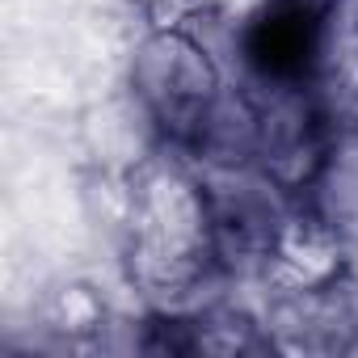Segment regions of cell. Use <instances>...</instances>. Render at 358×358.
<instances>
[{
	"mask_svg": "<svg viewBox=\"0 0 358 358\" xmlns=\"http://www.w3.org/2000/svg\"><path fill=\"white\" fill-rule=\"evenodd\" d=\"M127 203V274L160 299H186L220 266L211 186L173 152H148L131 173Z\"/></svg>",
	"mask_w": 358,
	"mask_h": 358,
	"instance_id": "cell-1",
	"label": "cell"
},
{
	"mask_svg": "<svg viewBox=\"0 0 358 358\" xmlns=\"http://www.w3.org/2000/svg\"><path fill=\"white\" fill-rule=\"evenodd\" d=\"M127 85L156 139L173 152L190 148L199 122L224 93L220 64L194 38V30H148L131 55Z\"/></svg>",
	"mask_w": 358,
	"mask_h": 358,
	"instance_id": "cell-2",
	"label": "cell"
},
{
	"mask_svg": "<svg viewBox=\"0 0 358 358\" xmlns=\"http://www.w3.org/2000/svg\"><path fill=\"white\" fill-rule=\"evenodd\" d=\"M257 114H262L257 173L278 194L299 203L308 194V186L316 182V173L341 131H337L324 97L316 93V85L266 89V97H257Z\"/></svg>",
	"mask_w": 358,
	"mask_h": 358,
	"instance_id": "cell-3",
	"label": "cell"
},
{
	"mask_svg": "<svg viewBox=\"0 0 358 358\" xmlns=\"http://www.w3.org/2000/svg\"><path fill=\"white\" fill-rule=\"evenodd\" d=\"M350 245L354 241L341 228H333L320 211L295 203L282 211L257 270L278 299L329 295L350 278Z\"/></svg>",
	"mask_w": 358,
	"mask_h": 358,
	"instance_id": "cell-4",
	"label": "cell"
},
{
	"mask_svg": "<svg viewBox=\"0 0 358 358\" xmlns=\"http://www.w3.org/2000/svg\"><path fill=\"white\" fill-rule=\"evenodd\" d=\"M324 17L291 5V0H270L241 30L245 68L257 76L262 89L316 85L324 59Z\"/></svg>",
	"mask_w": 358,
	"mask_h": 358,
	"instance_id": "cell-5",
	"label": "cell"
},
{
	"mask_svg": "<svg viewBox=\"0 0 358 358\" xmlns=\"http://www.w3.org/2000/svg\"><path fill=\"white\" fill-rule=\"evenodd\" d=\"M257 135H262L257 97L224 89L220 101L199 122L186 152H190V160H199L215 173H241V169H257Z\"/></svg>",
	"mask_w": 358,
	"mask_h": 358,
	"instance_id": "cell-6",
	"label": "cell"
},
{
	"mask_svg": "<svg viewBox=\"0 0 358 358\" xmlns=\"http://www.w3.org/2000/svg\"><path fill=\"white\" fill-rule=\"evenodd\" d=\"M312 211H320L333 228H341L350 241H358V131H341L329 148L316 182L299 199Z\"/></svg>",
	"mask_w": 358,
	"mask_h": 358,
	"instance_id": "cell-7",
	"label": "cell"
},
{
	"mask_svg": "<svg viewBox=\"0 0 358 358\" xmlns=\"http://www.w3.org/2000/svg\"><path fill=\"white\" fill-rule=\"evenodd\" d=\"M190 341H194V354H224V358L274 350L270 329H262L249 312L228 308V303H211V308L194 312L190 316Z\"/></svg>",
	"mask_w": 358,
	"mask_h": 358,
	"instance_id": "cell-8",
	"label": "cell"
},
{
	"mask_svg": "<svg viewBox=\"0 0 358 358\" xmlns=\"http://www.w3.org/2000/svg\"><path fill=\"white\" fill-rule=\"evenodd\" d=\"M106 320H110V312H106L101 291L80 278L51 287V295L43 299V324L64 341H89L106 329Z\"/></svg>",
	"mask_w": 358,
	"mask_h": 358,
	"instance_id": "cell-9",
	"label": "cell"
},
{
	"mask_svg": "<svg viewBox=\"0 0 358 358\" xmlns=\"http://www.w3.org/2000/svg\"><path fill=\"white\" fill-rule=\"evenodd\" d=\"M148 30H194V22L211 17L220 0H135Z\"/></svg>",
	"mask_w": 358,
	"mask_h": 358,
	"instance_id": "cell-10",
	"label": "cell"
},
{
	"mask_svg": "<svg viewBox=\"0 0 358 358\" xmlns=\"http://www.w3.org/2000/svg\"><path fill=\"white\" fill-rule=\"evenodd\" d=\"M291 5H299V9H308V13H316V17H333L341 5H345V0H291Z\"/></svg>",
	"mask_w": 358,
	"mask_h": 358,
	"instance_id": "cell-11",
	"label": "cell"
}]
</instances>
